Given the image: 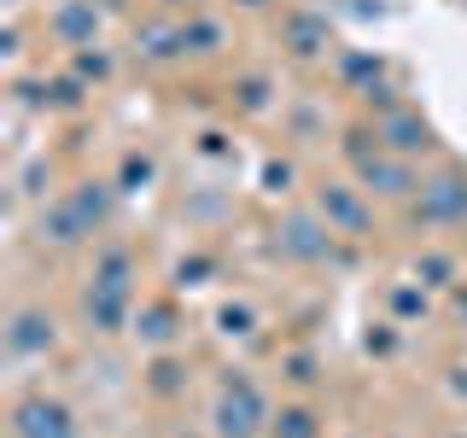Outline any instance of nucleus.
Masks as SVG:
<instances>
[{
    "label": "nucleus",
    "mask_w": 467,
    "mask_h": 438,
    "mask_svg": "<svg viewBox=\"0 0 467 438\" xmlns=\"http://www.w3.org/2000/svg\"><path fill=\"white\" fill-rule=\"evenodd\" d=\"M374 193L362 182H316V216L345 240H368L374 234Z\"/></svg>",
    "instance_id": "obj_2"
},
{
    "label": "nucleus",
    "mask_w": 467,
    "mask_h": 438,
    "mask_svg": "<svg viewBox=\"0 0 467 438\" xmlns=\"http://www.w3.org/2000/svg\"><path fill=\"white\" fill-rule=\"evenodd\" d=\"M99 6H123V0H99Z\"/></svg>",
    "instance_id": "obj_26"
},
{
    "label": "nucleus",
    "mask_w": 467,
    "mask_h": 438,
    "mask_svg": "<svg viewBox=\"0 0 467 438\" xmlns=\"http://www.w3.org/2000/svg\"><path fill=\"white\" fill-rule=\"evenodd\" d=\"M257 328V310H252V304H223V310H216V333H223V339H245V333H252Z\"/></svg>",
    "instance_id": "obj_17"
},
{
    "label": "nucleus",
    "mask_w": 467,
    "mask_h": 438,
    "mask_svg": "<svg viewBox=\"0 0 467 438\" xmlns=\"http://www.w3.org/2000/svg\"><path fill=\"white\" fill-rule=\"evenodd\" d=\"M41 240L47 245H82V240H94V223H88L82 204L65 193L53 211H41Z\"/></svg>",
    "instance_id": "obj_13"
},
{
    "label": "nucleus",
    "mask_w": 467,
    "mask_h": 438,
    "mask_svg": "<svg viewBox=\"0 0 467 438\" xmlns=\"http://www.w3.org/2000/svg\"><path fill=\"white\" fill-rule=\"evenodd\" d=\"M164 6H175V12H182V6H187V12H199L204 0H164Z\"/></svg>",
    "instance_id": "obj_25"
},
{
    "label": "nucleus",
    "mask_w": 467,
    "mask_h": 438,
    "mask_svg": "<svg viewBox=\"0 0 467 438\" xmlns=\"http://www.w3.org/2000/svg\"><path fill=\"white\" fill-rule=\"evenodd\" d=\"M281 257L292 263H327L333 257V228L316 211H292L281 223Z\"/></svg>",
    "instance_id": "obj_9"
},
{
    "label": "nucleus",
    "mask_w": 467,
    "mask_h": 438,
    "mask_svg": "<svg viewBox=\"0 0 467 438\" xmlns=\"http://www.w3.org/2000/svg\"><path fill=\"white\" fill-rule=\"evenodd\" d=\"M240 106L245 111H263V106H269V77H245L240 82Z\"/></svg>",
    "instance_id": "obj_21"
},
{
    "label": "nucleus",
    "mask_w": 467,
    "mask_h": 438,
    "mask_svg": "<svg viewBox=\"0 0 467 438\" xmlns=\"http://www.w3.org/2000/svg\"><path fill=\"white\" fill-rule=\"evenodd\" d=\"M77 409L53 391H24L12 403V438H77Z\"/></svg>",
    "instance_id": "obj_4"
},
{
    "label": "nucleus",
    "mask_w": 467,
    "mask_h": 438,
    "mask_svg": "<svg viewBox=\"0 0 467 438\" xmlns=\"http://www.w3.org/2000/svg\"><path fill=\"white\" fill-rule=\"evenodd\" d=\"M286 380H292V386H310V380H316V357H286Z\"/></svg>",
    "instance_id": "obj_23"
},
{
    "label": "nucleus",
    "mask_w": 467,
    "mask_h": 438,
    "mask_svg": "<svg viewBox=\"0 0 467 438\" xmlns=\"http://www.w3.org/2000/svg\"><path fill=\"white\" fill-rule=\"evenodd\" d=\"M292 175H298L292 164H269L263 170V193H292Z\"/></svg>",
    "instance_id": "obj_22"
},
{
    "label": "nucleus",
    "mask_w": 467,
    "mask_h": 438,
    "mask_svg": "<svg viewBox=\"0 0 467 438\" xmlns=\"http://www.w3.org/2000/svg\"><path fill=\"white\" fill-rule=\"evenodd\" d=\"M345 158H350V170H357V182L368 187V193H379V199H415L420 175H415L409 158L386 152V146L368 152V146H357V141H345Z\"/></svg>",
    "instance_id": "obj_3"
},
{
    "label": "nucleus",
    "mask_w": 467,
    "mask_h": 438,
    "mask_svg": "<svg viewBox=\"0 0 467 438\" xmlns=\"http://www.w3.org/2000/svg\"><path fill=\"white\" fill-rule=\"evenodd\" d=\"M58 345V316L47 304H18L6 316V357L12 362H47Z\"/></svg>",
    "instance_id": "obj_5"
},
{
    "label": "nucleus",
    "mask_w": 467,
    "mask_h": 438,
    "mask_svg": "<svg viewBox=\"0 0 467 438\" xmlns=\"http://www.w3.org/2000/svg\"><path fill=\"white\" fill-rule=\"evenodd\" d=\"M415 223H427V228H456V223H467V175L462 170H444V175H432V182H420Z\"/></svg>",
    "instance_id": "obj_7"
},
{
    "label": "nucleus",
    "mask_w": 467,
    "mask_h": 438,
    "mask_svg": "<svg viewBox=\"0 0 467 438\" xmlns=\"http://www.w3.org/2000/svg\"><path fill=\"white\" fill-rule=\"evenodd\" d=\"M269 438H321L316 403H281V409L269 415Z\"/></svg>",
    "instance_id": "obj_15"
},
{
    "label": "nucleus",
    "mask_w": 467,
    "mask_h": 438,
    "mask_svg": "<svg viewBox=\"0 0 467 438\" xmlns=\"http://www.w3.org/2000/svg\"><path fill=\"white\" fill-rule=\"evenodd\" d=\"M135 339L140 345H152V350H170L175 345V333H182V310H175L170 298H146V304H135Z\"/></svg>",
    "instance_id": "obj_11"
},
{
    "label": "nucleus",
    "mask_w": 467,
    "mask_h": 438,
    "mask_svg": "<svg viewBox=\"0 0 467 438\" xmlns=\"http://www.w3.org/2000/svg\"><path fill=\"white\" fill-rule=\"evenodd\" d=\"M269 415H275V403L263 398L257 380L240 374V369H228V380L216 386L211 433H216V438H263V433H269Z\"/></svg>",
    "instance_id": "obj_1"
},
{
    "label": "nucleus",
    "mask_w": 467,
    "mask_h": 438,
    "mask_svg": "<svg viewBox=\"0 0 467 438\" xmlns=\"http://www.w3.org/2000/svg\"><path fill=\"white\" fill-rule=\"evenodd\" d=\"M182 374H187V362H182V357H170V350H158V362H152V374H146V386H152L158 398H175V391L187 386Z\"/></svg>",
    "instance_id": "obj_16"
},
{
    "label": "nucleus",
    "mask_w": 467,
    "mask_h": 438,
    "mask_svg": "<svg viewBox=\"0 0 467 438\" xmlns=\"http://www.w3.org/2000/svg\"><path fill=\"white\" fill-rule=\"evenodd\" d=\"M228 47V24L211 18V12H187L182 24V58H211Z\"/></svg>",
    "instance_id": "obj_14"
},
{
    "label": "nucleus",
    "mask_w": 467,
    "mask_h": 438,
    "mask_svg": "<svg viewBox=\"0 0 467 438\" xmlns=\"http://www.w3.org/2000/svg\"><path fill=\"white\" fill-rule=\"evenodd\" d=\"M99 12L94 0H58V6L47 12V36L58 41V47L82 53V47H99Z\"/></svg>",
    "instance_id": "obj_8"
},
{
    "label": "nucleus",
    "mask_w": 467,
    "mask_h": 438,
    "mask_svg": "<svg viewBox=\"0 0 467 438\" xmlns=\"http://www.w3.org/2000/svg\"><path fill=\"white\" fill-rule=\"evenodd\" d=\"M70 65H77V77H88V82H106L111 77V53H99V47L70 53Z\"/></svg>",
    "instance_id": "obj_19"
},
{
    "label": "nucleus",
    "mask_w": 467,
    "mask_h": 438,
    "mask_svg": "<svg viewBox=\"0 0 467 438\" xmlns=\"http://www.w3.org/2000/svg\"><path fill=\"white\" fill-rule=\"evenodd\" d=\"M450 275H456V257L450 252H420L415 257V281L420 287H450Z\"/></svg>",
    "instance_id": "obj_18"
},
{
    "label": "nucleus",
    "mask_w": 467,
    "mask_h": 438,
    "mask_svg": "<svg viewBox=\"0 0 467 438\" xmlns=\"http://www.w3.org/2000/svg\"><path fill=\"white\" fill-rule=\"evenodd\" d=\"M135 281H140V269H135V252H129V245H117V240H106V245L94 252L88 287H99V292H135Z\"/></svg>",
    "instance_id": "obj_10"
},
{
    "label": "nucleus",
    "mask_w": 467,
    "mask_h": 438,
    "mask_svg": "<svg viewBox=\"0 0 467 438\" xmlns=\"http://www.w3.org/2000/svg\"><path fill=\"white\" fill-rule=\"evenodd\" d=\"M152 158H146V152H129L123 158V182H117V187H123V193H135V182H152Z\"/></svg>",
    "instance_id": "obj_20"
},
{
    "label": "nucleus",
    "mask_w": 467,
    "mask_h": 438,
    "mask_svg": "<svg viewBox=\"0 0 467 438\" xmlns=\"http://www.w3.org/2000/svg\"><path fill=\"white\" fill-rule=\"evenodd\" d=\"M281 47H286L292 58H316V53L333 47V29H327V18H321V12H286Z\"/></svg>",
    "instance_id": "obj_12"
},
{
    "label": "nucleus",
    "mask_w": 467,
    "mask_h": 438,
    "mask_svg": "<svg viewBox=\"0 0 467 438\" xmlns=\"http://www.w3.org/2000/svg\"><path fill=\"white\" fill-rule=\"evenodd\" d=\"M228 6H240V12H263V6H275V0H228Z\"/></svg>",
    "instance_id": "obj_24"
},
{
    "label": "nucleus",
    "mask_w": 467,
    "mask_h": 438,
    "mask_svg": "<svg viewBox=\"0 0 467 438\" xmlns=\"http://www.w3.org/2000/svg\"><path fill=\"white\" fill-rule=\"evenodd\" d=\"M374 135L386 152H398V158H432L438 152V135H432V123L420 111H409V106H391V111H379V123H374Z\"/></svg>",
    "instance_id": "obj_6"
}]
</instances>
